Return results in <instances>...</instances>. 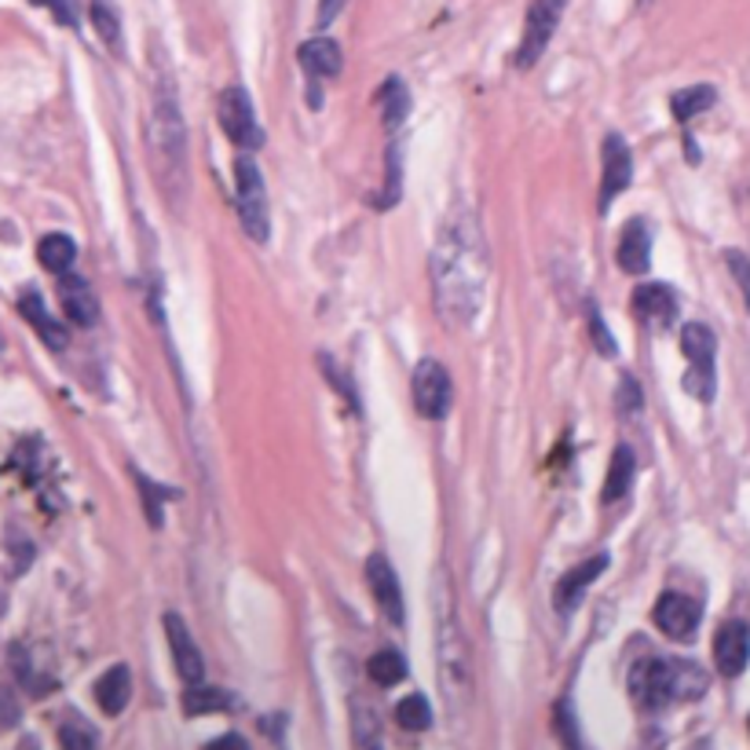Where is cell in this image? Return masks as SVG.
<instances>
[{"label":"cell","instance_id":"obj_16","mask_svg":"<svg viewBox=\"0 0 750 750\" xmlns=\"http://www.w3.org/2000/svg\"><path fill=\"white\" fill-rule=\"evenodd\" d=\"M59 304H63V315L73 326L89 330L100 323V301H95L89 282L78 275H59Z\"/></svg>","mask_w":750,"mask_h":750},{"label":"cell","instance_id":"obj_8","mask_svg":"<svg viewBox=\"0 0 750 750\" xmlns=\"http://www.w3.org/2000/svg\"><path fill=\"white\" fill-rule=\"evenodd\" d=\"M220 129H224L227 140L242 146V151H256V146L264 143V132L256 125L250 92L239 89V84H231V89H224V95H220Z\"/></svg>","mask_w":750,"mask_h":750},{"label":"cell","instance_id":"obj_26","mask_svg":"<svg viewBox=\"0 0 750 750\" xmlns=\"http://www.w3.org/2000/svg\"><path fill=\"white\" fill-rule=\"evenodd\" d=\"M231 696L220 692V688H205V685H191L183 692V714L188 718H202V714H216V710H227Z\"/></svg>","mask_w":750,"mask_h":750},{"label":"cell","instance_id":"obj_10","mask_svg":"<svg viewBox=\"0 0 750 750\" xmlns=\"http://www.w3.org/2000/svg\"><path fill=\"white\" fill-rule=\"evenodd\" d=\"M366 582H371V594L377 600V608L385 611V619L392 626H403V619H407V605H403V586H399V575L388 564L385 553H371V560H366Z\"/></svg>","mask_w":750,"mask_h":750},{"label":"cell","instance_id":"obj_9","mask_svg":"<svg viewBox=\"0 0 750 750\" xmlns=\"http://www.w3.org/2000/svg\"><path fill=\"white\" fill-rule=\"evenodd\" d=\"M450 399H454V388H450V374L444 363L436 359H422L414 371V407L428 422H439V417L450 414Z\"/></svg>","mask_w":750,"mask_h":750},{"label":"cell","instance_id":"obj_23","mask_svg":"<svg viewBox=\"0 0 750 750\" xmlns=\"http://www.w3.org/2000/svg\"><path fill=\"white\" fill-rule=\"evenodd\" d=\"M37 261H41L44 272L67 275L73 267V261H78V245H73L70 235H59L55 231V235H44L41 245H37Z\"/></svg>","mask_w":750,"mask_h":750},{"label":"cell","instance_id":"obj_21","mask_svg":"<svg viewBox=\"0 0 750 750\" xmlns=\"http://www.w3.org/2000/svg\"><path fill=\"white\" fill-rule=\"evenodd\" d=\"M129 699H132V673H129V667H110L100 681H95V703H100V710L103 714H110V718H118L121 710L129 707Z\"/></svg>","mask_w":750,"mask_h":750},{"label":"cell","instance_id":"obj_31","mask_svg":"<svg viewBox=\"0 0 750 750\" xmlns=\"http://www.w3.org/2000/svg\"><path fill=\"white\" fill-rule=\"evenodd\" d=\"M352 721H355V740H359V747L363 750H377L381 724H377V714L363 703L359 696H355V703H352Z\"/></svg>","mask_w":750,"mask_h":750},{"label":"cell","instance_id":"obj_37","mask_svg":"<svg viewBox=\"0 0 750 750\" xmlns=\"http://www.w3.org/2000/svg\"><path fill=\"white\" fill-rule=\"evenodd\" d=\"M589 330H594V341H597V352L600 355H615V341H611V334L605 330V323H600V315H597V307H589Z\"/></svg>","mask_w":750,"mask_h":750},{"label":"cell","instance_id":"obj_27","mask_svg":"<svg viewBox=\"0 0 750 750\" xmlns=\"http://www.w3.org/2000/svg\"><path fill=\"white\" fill-rule=\"evenodd\" d=\"M366 670H371L374 685L381 688H392L399 685L403 678H407V659L399 656V651H377V656H371V662H366Z\"/></svg>","mask_w":750,"mask_h":750},{"label":"cell","instance_id":"obj_18","mask_svg":"<svg viewBox=\"0 0 750 750\" xmlns=\"http://www.w3.org/2000/svg\"><path fill=\"white\" fill-rule=\"evenodd\" d=\"M19 312H22V318L37 330V337H41L48 348L52 352H63L67 344H70V337H67V326L59 323V318H52V312L44 307V297L37 290H27L19 297Z\"/></svg>","mask_w":750,"mask_h":750},{"label":"cell","instance_id":"obj_6","mask_svg":"<svg viewBox=\"0 0 750 750\" xmlns=\"http://www.w3.org/2000/svg\"><path fill=\"white\" fill-rule=\"evenodd\" d=\"M235 199H239V216L250 239L267 242V231H272V216H267V191H264V176L256 162L250 158H239L235 162Z\"/></svg>","mask_w":750,"mask_h":750},{"label":"cell","instance_id":"obj_24","mask_svg":"<svg viewBox=\"0 0 750 750\" xmlns=\"http://www.w3.org/2000/svg\"><path fill=\"white\" fill-rule=\"evenodd\" d=\"M377 107H381V118H385V129L396 132L403 125V118H407V110H411V95H407V89H403L399 78H388L385 84H381Z\"/></svg>","mask_w":750,"mask_h":750},{"label":"cell","instance_id":"obj_12","mask_svg":"<svg viewBox=\"0 0 750 750\" xmlns=\"http://www.w3.org/2000/svg\"><path fill=\"white\" fill-rule=\"evenodd\" d=\"M605 180H600V209L608 213V205L619 199V194L630 188L634 180V158H630V146L622 143V136H605Z\"/></svg>","mask_w":750,"mask_h":750},{"label":"cell","instance_id":"obj_36","mask_svg":"<svg viewBox=\"0 0 750 750\" xmlns=\"http://www.w3.org/2000/svg\"><path fill=\"white\" fill-rule=\"evenodd\" d=\"M557 732H560V740H564V747H568V750H582L579 729H575V718H571V707L568 703L557 707Z\"/></svg>","mask_w":750,"mask_h":750},{"label":"cell","instance_id":"obj_13","mask_svg":"<svg viewBox=\"0 0 750 750\" xmlns=\"http://www.w3.org/2000/svg\"><path fill=\"white\" fill-rule=\"evenodd\" d=\"M605 568H608V553H597V557L582 560L579 568H571L568 575H564V579L557 582V589H553V605H557V611L568 615V611L579 608L586 589L605 575Z\"/></svg>","mask_w":750,"mask_h":750},{"label":"cell","instance_id":"obj_32","mask_svg":"<svg viewBox=\"0 0 750 750\" xmlns=\"http://www.w3.org/2000/svg\"><path fill=\"white\" fill-rule=\"evenodd\" d=\"M59 750H95V736L84 721H67L59 729Z\"/></svg>","mask_w":750,"mask_h":750},{"label":"cell","instance_id":"obj_19","mask_svg":"<svg viewBox=\"0 0 750 750\" xmlns=\"http://www.w3.org/2000/svg\"><path fill=\"white\" fill-rule=\"evenodd\" d=\"M297 59H301V67L307 70V78H315V81L337 78V73H341V63H344L341 44H337V41H330V37H312V41H304V44H301V52H297Z\"/></svg>","mask_w":750,"mask_h":750},{"label":"cell","instance_id":"obj_35","mask_svg":"<svg viewBox=\"0 0 750 750\" xmlns=\"http://www.w3.org/2000/svg\"><path fill=\"white\" fill-rule=\"evenodd\" d=\"M19 718H22V707H19L16 692H11V688H4V685H0V732L16 729V724H19Z\"/></svg>","mask_w":750,"mask_h":750},{"label":"cell","instance_id":"obj_29","mask_svg":"<svg viewBox=\"0 0 750 750\" xmlns=\"http://www.w3.org/2000/svg\"><path fill=\"white\" fill-rule=\"evenodd\" d=\"M396 721H399V729H407V732H425L428 724H433V707H428L425 696H407L396 707Z\"/></svg>","mask_w":750,"mask_h":750},{"label":"cell","instance_id":"obj_25","mask_svg":"<svg viewBox=\"0 0 750 750\" xmlns=\"http://www.w3.org/2000/svg\"><path fill=\"white\" fill-rule=\"evenodd\" d=\"M714 100H718V92L710 89V84H692V89L673 92L670 110H673V118H678V121H692L696 114H703V110L714 107Z\"/></svg>","mask_w":750,"mask_h":750},{"label":"cell","instance_id":"obj_4","mask_svg":"<svg viewBox=\"0 0 750 750\" xmlns=\"http://www.w3.org/2000/svg\"><path fill=\"white\" fill-rule=\"evenodd\" d=\"M439 667H444V681L454 696L469 688V645H465V630L462 622L454 619V605H450V589L439 586Z\"/></svg>","mask_w":750,"mask_h":750},{"label":"cell","instance_id":"obj_34","mask_svg":"<svg viewBox=\"0 0 750 750\" xmlns=\"http://www.w3.org/2000/svg\"><path fill=\"white\" fill-rule=\"evenodd\" d=\"M30 4H41L55 16V22H63L67 30H78V0H30Z\"/></svg>","mask_w":750,"mask_h":750},{"label":"cell","instance_id":"obj_40","mask_svg":"<svg viewBox=\"0 0 750 750\" xmlns=\"http://www.w3.org/2000/svg\"><path fill=\"white\" fill-rule=\"evenodd\" d=\"M205 750H250L239 732H227V736H216L213 743H205Z\"/></svg>","mask_w":750,"mask_h":750},{"label":"cell","instance_id":"obj_1","mask_svg":"<svg viewBox=\"0 0 750 750\" xmlns=\"http://www.w3.org/2000/svg\"><path fill=\"white\" fill-rule=\"evenodd\" d=\"M433 278H436V297H439V307H444V315L450 323H469L487 282L484 245H479L476 224L469 216L458 213L444 227L433 253Z\"/></svg>","mask_w":750,"mask_h":750},{"label":"cell","instance_id":"obj_3","mask_svg":"<svg viewBox=\"0 0 750 750\" xmlns=\"http://www.w3.org/2000/svg\"><path fill=\"white\" fill-rule=\"evenodd\" d=\"M707 670L681 659H645L630 670V696L641 710H662L667 703H688L707 692Z\"/></svg>","mask_w":750,"mask_h":750},{"label":"cell","instance_id":"obj_22","mask_svg":"<svg viewBox=\"0 0 750 750\" xmlns=\"http://www.w3.org/2000/svg\"><path fill=\"white\" fill-rule=\"evenodd\" d=\"M637 476V458L630 447H615L611 454V465H608V476H605V495L600 501L611 506V501H619L622 495H630V484Z\"/></svg>","mask_w":750,"mask_h":750},{"label":"cell","instance_id":"obj_39","mask_svg":"<svg viewBox=\"0 0 750 750\" xmlns=\"http://www.w3.org/2000/svg\"><path fill=\"white\" fill-rule=\"evenodd\" d=\"M344 4H348V0H318V27H330V22H334L341 11H344Z\"/></svg>","mask_w":750,"mask_h":750},{"label":"cell","instance_id":"obj_7","mask_svg":"<svg viewBox=\"0 0 750 750\" xmlns=\"http://www.w3.org/2000/svg\"><path fill=\"white\" fill-rule=\"evenodd\" d=\"M564 8H568V0H531V8H527V22H524V37H520V48H516L513 63L520 70H531L543 52L549 48L553 33L560 27V16Z\"/></svg>","mask_w":750,"mask_h":750},{"label":"cell","instance_id":"obj_38","mask_svg":"<svg viewBox=\"0 0 750 750\" xmlns=\"http://www.w3.org/2000/svg\"><path fill=\"white\" fill-rule=\"evenodd\" d=\"M619 407H622L626 414L641 411V388H637L630 377H626V381H622V388H619Z\"/></svg>","mask_w":750,"mask_h":750},{"label":"cell","instance_id":"obj_15","mask_svg":"<svg viewBox=\"0 0 750 750\" xmlns=\"http://www.w3.org/2000/svg\"><path fill=\"white\" fill-rule=\"evenodd\" d=\"M714 662L724 678H740L750 662V630L747 622H724L714 634Z\"/></svg>","mask_w":750,"mask_h":750},{"label":"cell","instance_id":"obj_11","mask_svg":"<svg viewBox=\"0 0 750 750\" xmlns=\"http://www.w3.org/2000/svg\"><path fill=\"white\" fill-rule=\"evenodd\" d=\"M162 626H165V637H169V648H172V662H176L180 678L188 681V685H202V678H205V659H202V651H199V641H194L191 630H188V622H183L176 611H169L165 619H162Z\"/></svg>","mask_w":750,"mask_h":750},{"label":"cell","instance_id":"obj_14","mask_svg":"<svg viewBox=\"0 0 750 750\" xmlns=\"http://www.w3.org/2000/svg\"><path fill=\"white\" fill-rule=\"evenodd\" d=\"M651 619H656V626L667 637H673V641H685V637H692L696 626H699V605L692 597H685V594H662L656 600Z\"/></svg>","mask_w":750,"mask_h":750},{"label":"cell","instance_id":"obj_30","mask_svg":"<svg viewBox=\"0 0 750 750\" xmlns=\"http://www.w3.org/2000/svg\"><path fill=\"white\" fill-rule=\"evenodd\" d=\"M92 27L103 37L107 48L121 52V19H118L114 4H107V0H92Z\"/></svg>","mask_w":750,"mask_h":750},{"label":"cell","instance_id":"obj_5","mask_svg":"<svg viewBox=\"0 0 750 750\" xmlns=\"http://www.w3.org/2000/svg\"><path fill=\"white\" fill-rule=\"evenodd\" d=\"M681 352L688 359V374H685V392L696 396L699 403L714 399V355H718V337L710 334V326L703 323H688L681 330Z\"/></svg>","mask_w":750,"mask_h":750},{"label":"cell","instance_id":"obj_17","mask_svg":"<svg viewBox=\"0 0 750 750\" xmlns=\"http://www.w3.org/2000/svg\"><path fill=\"white\" fill-rule=\"evenodd\" d=\"M634 312L641 323L667 330L673 318H678V297H673V290L662 286V282H648V286L634 290Z\"/></svg>","mask_w":750,"mask_h":750},{"label":"cell","instance_id":"obj_20","mask_svg":"<svg viewBox=\"0 0 750 750\" xmlns=\"http://www.w3.org/2000/svg\"><path fill=\"white\" fill-rule=\"evenodd\" d=\"M619 267L626 275H645L648 264H651V235L641 220H630L622 231V242H619Z\"/></svg>","mask_w":750,"mask_h":750},{"label":"cell","instance_id":"obj_33","mask_svg":"<svg viewBox=\"0 0 750 750\" xmlns=\"http://www.w3.org/2000/svg\"><path fill=\"white\" fill-rule=\"evenodd\" d=\"M724 264H729V272H732V278H736V286H740L743 301H747V307H750V256L740 253V250H729V253H724Z\"/></svg>","mask_w":750,"mask_h":750},{"label":"cell","instance_id":"obj_42","mask_svg":"<svg viewBox=\"0 0 750 750\" xmlns=\"http://www.w3.org/2000/svg\"><path fill=\"white\" fill-rule=\"evenodd\" d=\"M747 724H750V721H747Z\"/></svg>","mask_w":750,"mask_h":750},{"label":"cell","instance_id":"obj_41","mask_svg":"<svg viewBox=\"0 0 750 750\" xmlns=\"http://www.w3.org/2000/svg\"><path fill=\"white\" fill-rule=\"evenodd\" d=\"M699 750H703V747H699Z\"/></svg>","mask_w":750,"mask_h":750},{"label":"cell","instance_id":"obj_28","mask_svg":"<svg viewBox=\"0 0 750 750\" xmlns=\"http://www.w3.org/2000/svg\"><path fill=\"white\" fill-rule=\"evenodd\" d=\"M132 476H136V487H140L146 520H151V527H162V501L176 498V490H169V487H162V484H154V479H151V476H143L140 469H132Z\"/></svg>","mask_w":750,"mask_h":750},{"label":"cell","instance_id":"obj_2","mask_svg":"<svg viewBox=\"0 0 750 750\" xmlns=\"http://www.w3.org/2000/svg\"><path fill=\"white\" fill-rule=\"evenodd\" d=\"M151 151L158 176H162L165 191L176 202L188 194V132H183L176 89L165 67H158L154 59V110H151Z\"/></svg>","mask_w":750,"mask_h":750}]
</instances>
